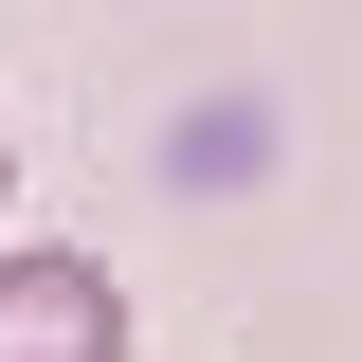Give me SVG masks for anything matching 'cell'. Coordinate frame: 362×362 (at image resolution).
<instances>
[{
	"label": "cell",
	"mask_w": 362,
	"mask_h": 362,
	"mask_svg": "<svg viewBox=\"0 0 362 362\" xmlns=\"http://www.w3.org/2000/svg\"><path fill=\"white\" fill-rule=\"evenodd\" d=\"M0 362H127V272L73 235L0 254Z\"/></svg>",
	"instance_id": "6da1fadb"
},
{
	"label": "cell",
	"mask_w": 362,
	"mask_h": 362,
	"mask_svg": "<svg viewBox=\"0 0 362 362\" xmlns=\"http://www.w3.org/2000/svg\"><path fill=\"white\" fill-rule=\"evenodd\" d=\"M0 199H18V145H0Z\"/></svg>",
	"instance_id": "7a4b0ae2"
}]
</instances>
